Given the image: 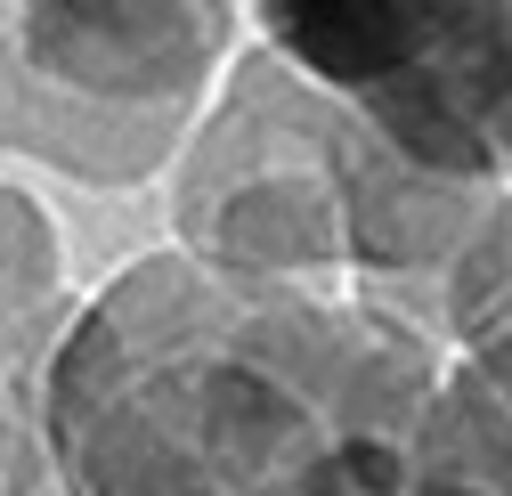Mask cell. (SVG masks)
<instances>
[{
    "mask_svg": "<svg viewBox=\"0 0 512 496\" xmlns=\"http://www.w3.org/2000/svg\"><path fill=\"white\" fill-rule=\"evenodd\" d=\"M439 342L374 301L131 261L41 358L66 496H407Z\"/></svg>",
    "mask_w": 512,
    "mask_h": 496,
    "instance_id": "obj_1",
    "label": "cell"
},
{
    "mask_svg": "<svg viewBox=\"0 0 512 496\" xmlns=\"http://www.w3.org/2000/svg\"><path fill=\"white\" fill-rule=\"evenodd\" d=\"M236 33V9L196 0L0 9V147H25L90 188H139L187 139Z\"/></svg>",
    "mask_w": 512,
    "mask_h": 496,
    "instance_id": "obj_2",
    "label": "cell"
},
{
    "mask_svg": "<svg viewBox=\"0 0 512 496\" xmlns=\"http://www.w3.org/2000/svg\"><path fill=\"white\" fill-rule=\"evenodd\" d=\"M252 33L399 163L512 196V9H261Z\"/></svg>",
    "mask_w": 512,
    "mask_h": 496,
    "instance_id": "obj_3",
    "label": "cell"
},
{
    "mask_svg": "<svg viewBox=\"0 0 512 496\" xmlns=\"http://www.w3.org/2000/svg\"><path fill=\"white\" fill-rule=\"evenodd\" d=\"M179 253L212 277L293 285L342 269L334 220V98L277 57H236L220 114H204L179 188Z\"/></svg>",
    "mask_w": 512,
    "mask_h": 496,
    "instance_id": "obj_4",
    "label": "cell"
},
{
    "mask_svg": "<svg viewBox=\"0 0 512 496\" xmlns=\"http://www.w3.org/2000/svg\"><path fill=\"white\" fill-rule=\"evenodd\" d=\"M49 293H57V228L33 196L0 188V342L33 334Z\"/></svg>",
    "mask_w": 512,
    "mask_h": 496,
    "instance_id": "obj_5",
    "label": "cell"
},
{
    "mask_svg": "<svg viewBox=\"0 0 512 496\" xmlns=\"http://www.w3.org/2000/svg\"><path fill=\"white\" fill-rule=\"evenodd\" d=\"M9 496H66V488H57V472H49V456H41V464H33V472H25Z\"/></svg>",
    "mask_w": 512,
    "mask_h": 496,
    "instance_id": "obj_6",
    "label": "cell"
},
{
    "mask_svg": "<svg viewBox=\"0 0 512 496\" xmlns=\"http://www.w3.org/2000/svg\"><path fill=\"white\" fill-rule=\"evenodd\" d=\"M407 496H480V488H464V480H415Z\"/></svg>",
    "mask_w": 512,
    "mask_h": 496,
    "instance_id": "obj_7",
    "label": "cell"
}]
</instances>
